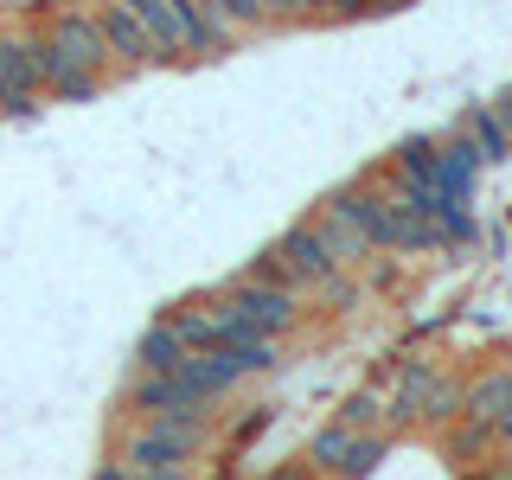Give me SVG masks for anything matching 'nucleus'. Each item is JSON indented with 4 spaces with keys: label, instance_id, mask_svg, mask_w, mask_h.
Masks as SVG:
<instances>
[{
    "label": "nucleus",
    "instance_id": "nucleus-32",
    "mask_svg": "<svg viewBox=\"0 0 512 480\" xmlns=\"http://www.w3.org/2000/svg\"><path fill=\"white\" fill-rule=\"evenodd\" d=\"M487 429H493V442H500V448H512V404H506L500 416H493V423H487Z\"/></svg>",
    "mask_w": 512,
    "mask_h": 480
},
{
    "label": "nucleus",
    "instance_id": "nucleus-31",
    "mask_svg": "<svg viewBox=\"0 0 512 480\" xmlns=\"http://www.w3.org/2000/svg\"><path fill=\"white\" fill-rule=\"evenodd\" d=\"M487 109H493V122H500V128H506V141H512V84H506L500 96H493Z\"/></svg>",
    "mask_w": 512,
    "mask_h": 480
},
{
    "label": "nucleus",
    "instance_id": "nucleus-4",
    "mask_svg": "<svg viewBox=\"0 0 512 480\" xmlns=\"http://www.w3.org/2000/svg\"><path fill=\"white\" fill-rule=\"evenodd\" d=\"M45 45L58 58H71L77 71H96V77H116L109 64V45H103V26H96V7H58L45 20Z\"/></svg>",
    "mask_w": 512,
    "mask_h": 480
},
{
    "label": "nucleus",
    "instance_id": "nucleus-17",
    "mask_svg": "<svg viewBox=\"0 0 512 480\" xmlns=\"http://www.w3.org/2000/svg\"><path fill=\"white\" fill-rule=\"evenodd\" d=\"M352 436H359V429H346V423H320L314 436H308V468L320 474V480H340L346 474V455H352Z\"/></svg>",
    "mask_w": 512,
    "mask_h": 480
},
{
    "label": "nucleus",
    "instance_id": "nucleus-23",
    "mask_svg": "<svg viewBox=\"0 0 512 480\" xmlns=\"http://www.w3.org/2000/svg\"><path fill=\"white\" fill-rule=\"evenodd\" d=\"M333 423H346V429H359V436H372V429H384V404L372 391H352L340 410H333Z\"/></svg>",
    "mask_w": 512,
    "mask_h": 480
},
{
    "label": "nucleus",
    "instance_id": "nucleus-6",
    "mask_svg": "<svg viewBox=\"0 0 512 480\" xmlns=\"http://www.w3.org/2000/svg\"><path fill=\"white\" fill-rule=\"evenodd\" d=\"M96 26H103V45H109V64H116V77H135V71H154V39L141 32V20L122 7V0H103L96 7Z\"/></svg>",
    "mask_w": 512,
    "mask_h": 480
},
{
    "label": "nucleus",
    "instance_id": "nucleus-19",
    "mask_svg": "<svg viewBox=\"0 0 512 480\" xmlns=\"http://www.w3.org/2000/svg\"><path fill=\"white\" fill-rule=\"evenodd\" d=\"M423 212L436 218V231L448 237V244H474V237H480V224H474V212H468L461 192H436V199H423Z\"/></svg>",
    "mask_w": 512,
    "mask_h": 480
},
{
    "label": "nucleus",
    "instance_id": "nucleus-20",
    "mask_svg": "<svg viewBox=\"0 0 512 480\" xmlns=\"http://www.w3.org/2000/svg\"><path fill=\"white\" fill-rule=\"evenodd\" d=\"M224 352L237 359V372H244V378H256V372H276V365H282V340H263V333H244V340H231Z\"/></svg>",
    "mask_w": 512,
    "mask_h": 480
},
{
    "label": "nucleus",
    "instance_id": "nucleus-10",
    "mask_svg": "<svg viewBox=\"0 0 512 480\" xmlns=\"http://www.w3.org/2000/svg\"><path fill=\"white\" fill-rule=\"evenodd\" d=\"M314 224V231H320V244H327V256H333V263H340V269H365V263H372V244H365V237H359V224H352L346 212H340V205H320V212L308 218Z\"/></svg>",
    "mask_w": 512,
    "mask_h": 480
},
{
    "label": "nucleus",
    "instance_id": "nucleus-15",
    "mask_svg": "<svg viewBox=\"0 0 512 480\" xmlns=\"http://www.w3.org/2000/svg\"><path fill=\"white\" fill-rule=\"evenodd\" d=\"M455 128L474 141V154H480V167H500V160H512V141H506V128L493 122V109L487 103H461V116Z\"/></svg>",
    "mask_w": 512,
    "mask_h": 480
},
{
    "label": "nucleus",
    "instance_id": "nucleus-13",
    "mask_svg": "<svg viewBox=\"0 0 512 480\" xmlns=\"http://www.w3.org/2000/svg\"><path fill=\"white\" fill-rule=\"evenodd\" d=\"M436 359H410L404 372H397V397L384 404V423H416L423 416V404H429V391H436Z\"/></svg>",
    "mask_w": 512,
    "mask_h": 480
},
{
    "label": "nucleus",
    "instance_id": "nucleus-26",
    "mask_svg": "<svg viewBox=\"0 0 512 480\" xmlns=\"http://www.w3.org/2000/svg\"><path fill=\"white\" fill-rule=\"evenodd\" d=\"M263 13H269V32H282V26H308V7H301V0H263Z\"/></svg>",
    "mask_w": 512,
    "mask_h": 480
},
{
    "label": "nucleus",
    "instance_id": "nucleus-8",
    "mask_svg": "<svg viewBox=\"0 0 512 480\" xmlns=\"http://www.w3.org/2000/svg\"><path fill=\"white\" fill-rule=\"evenodd\" d=\"M173 7V20H180V45H186V58L192 64H205V58H224V52H237V32L218 20L205 0H167Z\"/></svg>",
    "mask_w": 512,
    "mask_h": 480
},
{
    "label": "nucleus",
    "instance_id": "nucleus-34",
    "mask_svg": "<svg viewBox=\"0 0 512 480\" xmlns=\"http://www.w3.org/2000/svg\"><path fill=\"white\" fill-rule=\"evenodd\" d=\"M135 480H192V468H148V474H135Z\"/></svg>",
    "mask_w": 512,
    "mask_h": 480
},
{
    "label": "nucleus",
    "instance_id": "nucleus-2",
    "mask_svg": "<svg viewBox=\"0 0 512 480\" xmlns=\"http://www.w3.org/2000/svg\"><path fill=\"white\" fill-rule=\"evenodd\" d=\"M45 96V39L39 32H0V116L26 122Z\"/></svg>",
    "mask_w": 512,
    "mask_h": 480
},
{
    "label": "nucleus",
    "instance_id": "nucleus-3",
    "mask_svg": "<svg viewBox=\"0 0 512 480\" xmlns=\"http://www.w3.org/2000/svg\"><path fill=\"white\" fill-rule=\"evenodd\" d=\"M212 301H218L231 320H244L250 333H263V340H288V333L301 327V295H288V288H263V282L231 276Z\"/></svg>",
    "mask_w": 512,
    "mask_h": 480
},
{
    "label": "nucleus",
    "instance_id": "nucleus-30",
    "mask_svg": "<svg viewBox=\"0 0 512 480\" xmlns=\"http://www.w3.org/2000/svg\"><path fill=\"white\" fill-rule=\"evenodd\" d=\"M269 416H276V410H250L244 423L231 429V442H250V436H263V429H269Z\"/></svg>",
    "mask_w": 512,
    "mask_h": 480
},
{
    "label": "nucleus",
    "instance_id": "nucleus-24",
    "mask_svg": "<svg viewBox=\"0 0 512 480\" xmlns=\"http://www.w3.org/2000/svg\"><path fill=\"white\" fill-rule=\"evenodd\" d=\"M461 416V378H436V391H429V404L416 423H429V429H448Z\"/></svg>",
    "mask_w": 512,
    "mask_h": 480
},
{
    "label": "nucleus",
    "instance_id": "nucleus-33",
    "mask_svg": "<svg viewBox=\"0 0 512 480\" xmlns=\"http://www.w3.org/2000/svg\"><path fill=\"white\" fill-rule=\"evenodd\" d=\"M90 480H135V474H128V461H116V455H109V461H103V468H96Z\"/></svg>",
    "mask_w": 512,
    "mask_h": 480
},
{
    "label": "nucleus",
    "instance_id": "nucleus-18",
    "mask_svg": "<svg viewBox=\"0 0 512 480\" xmlns=\"http://www.w3.org/2000/svg\"><path fill=\"white\" fill-rule=\"evenodd\" d=\"M180 359H186V340L167 327V320H154V327L135 340V372H180Z\"/></svg>",
    "mask_w": 512,
    "mask_h": 480
},
{
    "label": "nucleus",
    "instance_id": "nucleus-12",
    "mask_svg": "<svg viewBox=\"0 0 512 480\" xmlns=\"http://www.w3.org/2000/svg\"><path fill=\"white\" fill-rule=\"evenodd\" d=\"M474 173H480L474 141L461 135V128H448V135L436 141V192H461V199H468V192H474Z\"/></svg>",
    "mask_w": 512,
    "mask_h": 480
},
{
    "label": "nucleus",
    "instance_id": "nucleus-7",
    "mask_svg": "<svg viewBox=\"0 0 512 480\" xmlns=\"http://www.w3.org/2000/svg\"><path fill=\"white\" fill-rule=\"evenodd\" d=\"M276 256L288 263V276L301 282V295H314V288H327L333 276H340V263L327 256V244H320V231H314L308 218H301V224H288V231L276 237Z\"/></svg>",
    "mask_w": 512,
    "mask_h": 480
},
{
    "label": "nucleus",
    "instance_id": "nucleus-9",
    "mask_svg": "<svg viewBox=\"0 0 512 480\" xmlns=\"http://www.w3.org/2000/svg\"><path fill=\"white\" fill-rule=\"evenodd\" d=\"M333 205L359 224V237L372 244L378 256L391 250V199H384V186L372 180V186H346V192H333Z\"/></svg>",
    "mask_w": 512,
    "mask_h": 480
},
{
    "label": "nucleus",
    "instance_id": "nucleus-25",
    "mask_svg": "<svg viewBox=\"0 0 512 480\" xmlns=\"http://www.w3.org/2000/svg\"><path fill=\"white\" fill-rule=\"evenodd\" d=\"M244 282H263V288H288V295H301V282L288 276V263L276 256V244H269V250H256L250 263H244Z\"/></svg>",
    "mask_w": 512,
    "mask_h": 480
},
{
    "label": "nucleus",
    "instance_id": "nucleus-21",
    "mask_svg": "<svg viewBox=\"0 0 512 480\" xmlns=\"http://www.w3.org/2000/svg\"><path fill=\"white\" fill-rule=\"evenodd\" d=\"M391 455V429H372V436H352V455H346V474L340 480H365L378 461Z\"/></svg>",
    "mask_w": 512,
    "mask_h": 480
},
{
    "label": "nucleus",
    "instance_id": "nucleus-27",
    "mask_svg": "<svg viewBox=\"0 0 512 480\" xmlns=\"http://www.w3.org/2000/svg\"><path fill=\"white\" fill-rule=\"evenodd\" d=\"M461 480H512V455H493V461H480V468H468Z\"/></svg>",
    "mask_w": 512,
    "mask_h": 480
},
{
    "label": "nucleus",
    "instance_id": "nucleus-5",
    "mask_svg": "<svg viewBox=\"0 0 512 480\" xmlns=\"http://www.w3.org/2000/svg\"><path fill=\"white\" fill-rule=\"evenodd\" d=\"M122 410L135 423H148V416H212V404L199 391H186L180 372H135L122 391Z\"/></svg>",
    "mask_w": 512,
    "mask_h": 480
},
{
    "label": "nucleus",
    "instance_id": "nucleus-1",
    "mask_svg": "<svg viewBox=\"0 0 512 480\" xmlns=\"http://www.w3.org/2000/svg\"><path fill=\"white\" fill-rule=\"evenodd\" d=\"M218 423L212 416H148V423H128L116 442V461H128V474L148 468H199V455L212 448Z\"/></svg>",
    "mask_w": 512,
    "mask_h": 480
},
{
    "label": "nucleus",
    "instance_id": "nucleus-11",
    "mask_svg": "<svg viewBox=\"0 0 512 480\" xmlns=\"http://www.w3.org/2000/svg\"><path fill=\"white\" fill-rule=\"evenodd\" d=\"M512 404V365H480L474 378H461V416L468 423H493Z\"/></svg>",
    "mask_w": 512,
    "mask_h": 480
},
{
    "label": "nucleus",
    "instance_id": "nucleus-16",
    "mask_svg": "<svg viewBox=\"0 0 512 480\" xmlns=\"http://www.w3.org/2000/svg\"><path fill=\"white\" fill-rule=\"evenodd\" d=\"M442 455L455 461L461 474H468V468H480V461L500 455V442H493L487 423H468V416H455V423H448V436H442Z\"/></svg>",
    "mask_w": 512,
    "mask_h": 480
},
{
    "label": "nucleus",
    "instance_id": "nucleus-14",
    "mask_svg": "<svg viewBox=\"0 0 512 480\" xmlns=\"http://www.w3.org/2000/svg\"><path fill=\"white\" fill-rule=\"evenodd\" d=\"M128 13L141 20V32L154 39V58L160 64H186V45H180V20H173V7L167 0H122Z\"/></svg>",
    "mask_w": 512,
    "mask_h": 480
},
{
    "label": "nucleus",
    "instance_id": "nucleus-29",
    "mask_svg": "<svg viewBox=\"0 0 512 480\" xmlns=\"http://www.w3.org/2000/svg\"><path fill=\"white\" fill-rule=\"evenodd\" d=\"M263 480H320V474H314V468H308V461H301V455H295V461H276V468H269Z\"/></svg>",
    "mask_w": 512,
    "mask_h": 480
},
{
    "label": "nucleus",
    "instance_id": "nucleus-28",
    "mask_svg": "<svg viewBox=\"0 0 512 480\" xmlns=\"http://www.w3.org/2000/svg\"><path fill=\"white\" fill-rule=\"evenodd\" d=\"M308 7V26H340V0H301Z\"/></svg>",
    "mask_w": 512,
    "mask_h": 480
},
{
    "label": "nucleus",
    "instance_id": "nucleus-22",
    "mask_svg": "<svg viewBox=\"0 0 512 480\" xmlns=\"http://www.w3.org/2000/svg\"><path fill=\"white\" fill-rule=\"evenodd\" d=\"M205 7L218 13L224 26L244 39V32H269V13H263V0H205Z\"/></svg>",
    "mask_w": 512,
    "mask_h": 480
}]
</instances>
